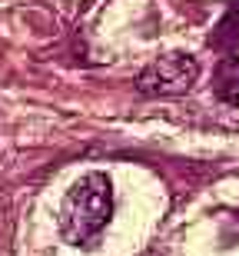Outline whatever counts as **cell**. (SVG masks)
I'll use <instances>...</instances> for the list:
<instances>
[{"label":"cell","instance_id":"obj_1","mask_svg":"<svg viewBox=\"0 0 239 256\" xmlns=\"http://www.w3.org/2000/svg\"><path fill=\"white\" fill-rule=\"evenodd\" d=\"M113 216V186L106 173H86L80 176L63 196L60 206V233L73 246L93 243L106 230Z\"/></svg>","mask_w":239,"mask_h":256},{"label":"cell","instance_id":"obj_2","mask_svg":"<svg viewBox=\"0 0 239 256\" xmlns=\"http://www.w3.org/2000/svg\"><path fill=\"white\" fill-rule=\"evenodd\" d=\"M200 76V64L190 54H163L136 74V90L143 96H183Z\"/></svg>","mask_w":239,"mask_h":256},{"label":"cell","instance_id":"obj_3","mask_svg":"<svg viewBox=\"0 0 239 256\" xmlns=\"http://www.w3.org/2000/svg\"><path fill=\"white\" fill-rule=\"evenodd\" d=\"M213 94L223 104H239V57L226 54L213 70Z\"/></svg>","mask_w":239,"mask_h":256},{"label":"cell","instance_id":"obj_4","mask_svg":"<svg viewBox=\"0 0 239 256\" xmlns=\"http://www.w3.org/2000/svg\"><path fill=\"white\" fill-rule=\"evenodd\" d=\"M236 44H239V0H233L230 10H226V17L220 20V27L213 30L210 47L213 50H233Z\"/></svg>","mask_w":239,"mask_h":256}]
</instances>
